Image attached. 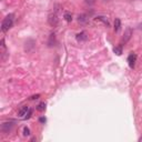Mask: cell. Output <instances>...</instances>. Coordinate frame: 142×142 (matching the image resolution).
Instances as JSON below:
<instances>
[{"instance_id":"9","label":"cell","mask_w":142,"mask_h":142,"mask_svg":"<svg viewBox=\"0 0 142 142\" xmlns=\"http://www.w3.org/2000/svg\"><path fill=\"white\" fill-rule=\"evenodd\" d=\"M120 29H121V20H120L119 18H117V19L114 20V31L119 32Z\"/></svg>"},{"instance_id":"7","label":"cell","mask_w":142,"mask_h":142,"mask_svg":"<svg viewBox=\"0 0 142 142\" xmlns=\"http://www.w3.org/2000/svg\"><path fill=\"white\" fill-rule=\"evenodd\" d=\"M94 21H96V22H102V23H104V26H107V27L110 26V23H109V20L107 19V17H103V16L97 17L96 19H94Z\"/></svg>"},{"instance_id":"2","label":"cell","mask_w":142,"mask_h":142,"mask_svg":"<svg viewBox=\"0 0 142 142\" xmlns=\"http://www.w3.org/2000/svg\"><path fill=\"white\" fill-rule=\"evenodd\" d=\"M58 22H59V18L57 16V13L49 14V17H48V23H49L51 27H57L58 26Z\"/></svg>"},{"instance_id":"6","label":"cell","mask_w":142,"mask_h":142,"mask_svg":"<svg viewBox=\"0 0 142 142\" xmlns=\"http://www.w3.org/2000/svg\"><path fill=\"white\" fill-rule=\"evenodd\" d=\"M131 36H132L131 28H127L125 32H124V36H123V38H122V43H127V42L131 39Z\"/></svg>"},{"instance_id":"11","label":"cell","mask_w":142,"mask_h":142,"mask_svg":"<svg viewBox=\"0 0 142 142\" xmlns=\"http://www.w3.org/2000/svg\"><path fill=\"white\" fill-rule=\"evenodd\" d=\"M37 110H39V111H43V110H46V103H44V102H41L40 104H38Z\"/></svg>"},{"instance_id":"5","label":"cell","mask_w":142,"mask_h":142,"mask_svg":"<svg viewBox=\"0 0 142 142\" xmlns=\"http://www.w3.org/2000/svg\"><path fill=\"white\" fill-rule=\"evenodd\" d=\"M29 110H30V108L28 107V105H25V107H22V108H21L20 110H19V112H18V117L25 120V118H26L27 114H28Z\"/></svg>"},{"instance_id":"15","label":"cell","mask_w":142,"mask_h":142,"mask_svg":"<svg viewBox=\"0 0 142 142\" xmlns=\"http://www.w3.org/2000/svg\"><path fill=\"white\" fill-rule=\"evenodd\" d=\"M94 0H86V4L87 5H89V6H91V5H93V4H94Z\"/></svg>"},{"instance_id":"18","label":"cell","mask_w":142,"mask_h":142,"mask_svg":"<svg viewBox=\"0 0 142 142\" xmlns=\"http://www.w3.org/2000/svg\"><path fill=\"white\" fill-rule=\"evenodd\" d=\"M139 141H140V142H141V141H142V137H141V138H140V139H139Z\"/></svg>"},{"instance_id":"4","label":"cell","mask_w":142,"mask_h":142,"mask_svg":"<svg viewBox=\"0 0 142 142\" xmlns=\"http://www.w3.org/2000/svg\"><path fill=\"white\" fill-rule=\"evenodd\" d=\"M137 54L135 53H131V54H129V57H128V63H129V67L130 68H134V66H135V62H137Z\"/></svg>"},{"instance_id":"1","label":"cell","mask_w":142,"mask_h":142,"mask_svg":"<svg viewBox=\"0 0 142 142\" xmlns=\"http://www.w3.org/2000/svg\"><path fill=\"white\" fill-rule=\"evenodd\" d=\"M13 14H8L7 17L2 20V23H1V31L2 32H7L11 27L13 26Z\"/></svg>"},{"instance_id":"3","label":"cell","mask_w":142,"mask_h":142,"mask_svg":"<svg viewBox=\"0 0 142 142\" xmlns=\"http://www.w3.org/2000/svg\"><path fill=\"white\" fill-rule=\"evenodd\" d=\"M12 128H13V122H4L1 124V131L4 132V133L10 132Z\"/></svg>"},{"instance_id":"17","label":"cell","mask_w":142,"mask_h":142,"mask_svg":"<svg viewBox=\"0 0 142 142\" xmlns=\"http://www.w3.org/2000/svg\"><path fill=\"white\" fill-rule=\"evenodd\" d=\"M40 122H46V119L44 118H40Z\"/></svg>"},{"instance_id":"13","label":"cell","mask_w":142,"mask_h":142,"mask_svg":"<svg viewBox=\"0 0 142 142\" xmlns=\"http://www.w3.org/2000/svg\"><path fill=\"white\" fill-rule=\"evenodd\" d=\"M23 135H25V137H29L30 135V129L28 127H25V128H23Z\"/></svg>"},{"instance_id":"14","label":"cell","mask_w":142,"mask_h":142,"mask_svg":"<svg viewBox=\"0 0 142 142\" xmlns=\"http://www.w3.org/2000/svg\"><path fill=\"white\" fill-rule=\"evenodd\" d=\"M78 20H79V22H86V21H87V18H86V16H84V14H82V16H79V19H78Z\"/></svg>"},{"instance_id":"10","label":"cell","mask_w":142,"mask_h":142,"mask_svg":"<svg viewBox=\"0 0 142 142\" xmlns=\"http://www.w3.org/2000/svg\"><path fill=\"white\" fill-rule=\"evenodd\" d=\"M113 51H114V53L118 54V56H121V54H122V44H121V46H119V47H114Z\"/></svg>"},{"instance_id":"12","label":"cell","mask_w":142,"mask_h":142,"mask_svg":"<svg viewBox=\"0 0 142 142\" xmlns=\"http://www.w3.org/2000/svg\"><path fill=\"white\" fill-rule=\"evenodd\" d=\"M65 19H66L67 22H71V21H72V16L69 12H66L65 13Z\"/></svg>"},{"instance_id":"8","label":"cell","mask_w":142,"mask_h":142,"mask_svg":"<svg viewBox=\"0 0 142 142\" xmlns=\"http://www.w3.org/2000/svg\"><path fill=\"white\" fill-rule=\"evenodd\" d=\"M77 40L78 41H87V39H88V36H87V34L84 31H82V32H80V34H78L77 35Z\"/></svg>"},{"instance_id":"16","label":"cell","mask_w":142,"mask_h":142,"mask_svg":"<svg viewBox=\"0 0 142 142\" xmlns=\"http://www.w3.org/2000/svg\"><path fill=\"white\" fill-rule=\"evenodd\" d=\"M37 98H39V94H37V96H34V97H31V100H35V99H37Z\"/></svg>"}]
</instances>
